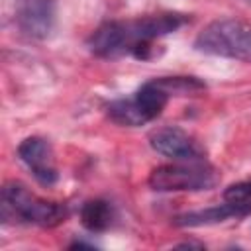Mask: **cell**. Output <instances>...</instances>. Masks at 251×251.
<instances>
[{
    "mask_svg": "<svg viewBox=\"0 0 251 251\" xmlns=\"http://www.w3.org/2000/svg\"><path fill=\"white\" fill-rule=\"evenodd\" d=\"M114 220V210L106 200H88L80 208V222L90 231H104Z\"/></svg>",
    "mask_w": 251,
    "mask_h": 251,
    "instance_id": "cell-10",
    "label": "cell"
},
{
    "mask_svg": "<svg viewBox=\"0 0 251 251\" xmlns=\"http://www.w3.org/2000/svg\"><path fill=\"white\" fill-rule=\"evenodd\" d=\"M20 159L29 167L33 176L41 184H53L57 180V169L53 159V149L43 137H27L18 147Z\"/></svg>",
    "mask_w": 251,
    "mask_h": 251,
    "instance_id": "cell-6",
    "label": "cell"
},
{
    "mask_svg": "<svg viewBox=\"0 0 251 251\" xmlns=\"http://www.w3.org/2000/svg\"><path fill=\"white\" fill-rule=\"evenodd\" d=\"M239 210L233 208L231 204L224 202L220 206H212L206 210H198V212H188L184 216H178L175 220L176 226H188V227H196V226H208V224H218L229 218H239Z\"/></svg>",
    "mask_w": 251,
    "mask_h": 251,
    "instance_id": "cell-7",
    "label": "cell"
},
{
    "mask_svg": "<svg viewBox=\"0 0 251 251\" xmlns=\"http://www.w3.org/2000/svg\"><path fill=\"white\" fill-rule=\"evenodd\" d=\"M108 116L110 120H114L120 126H127V127H137L149 122V118L143 114V110L139 108V104L135 102V98H120L108 104Z\"/></svg>",
    "mask_w": 251,
    "mask_h": 251,
    "instance_id": "cell-9",
    "label": "cell"
},
{
    "mask_svg": "<svg viewBox=\"0 0 251 251\" xmlns=\"http://www.w3.org/2000/svg\"><path fill=\"white\" fill-rule=\"evenodd\" d=\"M155 82L171 96H188V94H196L202 92L206 88V84L202 80H198L196 76H161L155 78Z\"/></svg>",
    "mask_w": 251,
    "mask_h": 251,
    "instance_id": "cell-11",
    "label": "cell"
},
{
    "mask_svg": "<svg viewBox=\"0 0 251 251\" xmlns=\"http://www.w3.org/2000/svg\"><path fill=\"white\" fill-rule=\"evenodd\" d=\"M151 147L175 161H198L202 157V147L180 127L165 126L149 133Z\"/></svg>",
    "mask_w": 251,
    "mask_h": 251,
    "instance_id": "cell-5",
    "label": "cell"
},
{
    "mask_svg": "<svg viewBox=\"0 0 251 251\" xmlns=\"http://www.w3.org/2000/svg\"><path fill=\"white\" fill-rule=\"evenodd\" d=\"M133 98L139 104V108L143 110V114L149 118V122L155 120L165 110V106L169 102V94L155 80H149L143 86H139Z\"/></svg>",
    "mask_w": 251,
    "mask_h": 251,
    "instance_id": "cell-8",
    "label": "cell"
},
{
    "mask_svg": "<svg viewBox=\"0 0 251 251\" xmlns=\"http://www.w3.org/2000/svg\"><path fill=\"white\" fill-rule=\"evenodd\" d=\"M218 180H220V176H218L216 169L200 159L155 167L147 178L149 186L157 192L210 190L218 184Z\"/></svg>",
    "mask_w": 251,
    "mask_h": 251,
    "instance_id": "cell-3",
    "label": "cell"
},
{
    "mask_svg": "<svg viewBox=\"0 0 251 251\" xmlns=\"http://www.w3.org/2000/svg\"><path fill=\"white\" fill-rule=\"evenodd\" d=\"M0 202L4 220H18L41 227H53L67 218V208L63 204L35 196L22 182H6Z\"/></svg>",
    "mask_w": 251,
    "mask_h": 251,
    "instance_id": "cell-2",
    "label": "cell"
},
{
    "mask_svg": "<svg viewBox=\"0 0 251 251\" xmlns=\"http://www.w3.org/2000/svg\"><path fill=\"white\" fill-rule=\"evenodd\" d=\"M245 2H247V4H251V0H245Z\"/></svg>",
    "mask_w": 251,
    "mask_h": 251,
    "instance_id": "cell-13",
    "label": "cell"
},
{
    "mask_svg": "<svg viewBox=\"0 0 251 251\" xmlns=\"http://www.w3.org/2000/svg\"><path fill=\"white\" fill-rule=\"evenodd\" d=\"M57 18L55 0H18L16 24L29 39H45L51 35Z\"/></svg>",
    "mask_w": 251,
    "mask_h": 251,
    "instance_id": "cell-4",
    "label": "cell"
},
{
    "mask_svg": "<svg viewBox=\"0 0 251 251\" xmlns=\"http://www.w3.org/2000/svg\"><path fill=\"white\" fill-rule=\"evenodd\" d=\"M194 49L206 55L251 63V22L241 18L214 20L196 35Z\"/></svg>",
    "mask_w": 251,
    "mask_h": 251,
    "instance_id": "cell-1",
    "label": "cell"
},
{
    "mask_svg": "<svg viewBox=\"0 0 251 251\" xmlns=\"http://www.w3.org/2000/svg\"><path fill=\"white\" fill-rule=\"evenodd\" d=\"M224 202L239 210L241 216L251 212V180H241L224 190Z\"/></svg>",
    "mask_w": 251,
    "mask_h": 251,
    "instance_id": "cell-12",
    "label": "cell"
}]
</instances>
